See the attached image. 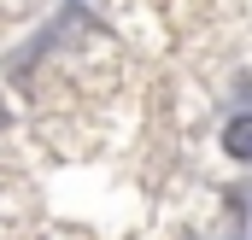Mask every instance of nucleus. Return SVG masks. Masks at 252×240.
<instances>
[{
  "label": "nucleus",
  "instance_id": "obj_1",
  "mask_svg": "<svg viewBox=\"0 0 252 240\" xmlns=\"http://www.w3.org/2000/svg\"><path fill=\"white\" fill-rule=\"evenodd\" d=\"M223 147H229L235 158H252V112H241V118L223 129Z\"/></svg>",
  "mask_w": 252,
  "mask_h": 240
}]
</instances>
